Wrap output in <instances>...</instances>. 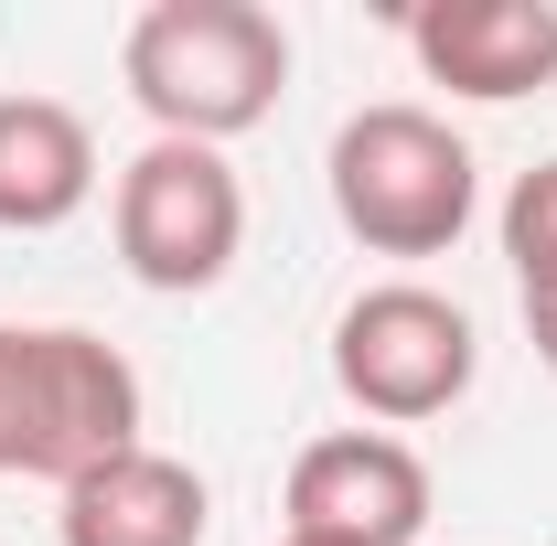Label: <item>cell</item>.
Wrapping results in <instances>:
<instances>
[{
    "label": "cell",
    "instance_id": "6da1fadb",
    "mask_svg": "<svg viewBox=\"0 0 557 546\" xmlns=\"http://www.w3.org/2000/svg\"><path fill=\"white\" fill-rule=\"evenodd\" d=\"M119 75H129L139 119L161 139L225 150V139H247L278 108L289 33H278V11H258V0H150L129 22V44H119Z\"/></svg>",
    "mask_w": 557,
    "mask_h": 546
},
{
    "label": "cell",
    "instance_id": "7a4b0ae2",
    "mask_svg": "<svg viewBox=\"0 0 557 546\" xmlns=\"http://www.w3.org/2000/svg\"><path fill=\"white\" fill-rule=\"evenodd\" d=\"M139 450V375L75 322H0V482H54Z\"/></svg>",
    "mask_w": 557,
    "mask_h": 546
},
{
    "label": "cell",
    "instance_id": "3957f363",
    "mask_svg": "<svg viewBox=\"0 0 557 546\" xmlns=\"http://www.w3.org/2000/svg\"><path fill=\"white\" fill-rule=\"evenodd\" d=\"M322 172H333L344 236L375 247V258H440V247H461V225L483 204L472 139L450 129L440 108H408V97L354 108L344 129H333V161Z\"/></svg>",
    "mask_w": 557,
    "mask_h": 546
},
{
    "label": "cell",
    "instance_id": "277c9868",
    "mask_svg": "<svg viewBox=\"0 0 557 546\" xmlns=\"http://www.w3.org/2000/svg\"><path fill=\"white\" fill-rule=\"evenodd\" d=\"M472 375H483V333L429 278H375V289H354L344 322H333V386L364 418H386V429L450 418L472 397Z\"/></svg>",
    "mask_w": 557,
    "mask_h": 546
},
{
    "label": "cell",
    "instance_id": "5b68a950",
    "mask_svg": "<svg viewBox=\"0 0 557 546\" xmlns=\"http://www.w3.org/2000/svg\"><path fill=\"white\" fill-rule=\"evenodd\" d=\"M247 247V183L205 139H150L119 172V269L161 300H194Z\"/></svg>",
    "mask_w": 557,
    "mask_h": 546
},
{
    "label": "cell",
    "instance_id": "8992f818",
    "mask_svg": "<svg viewBox=\"0 0 557 546\" xmlns=\"http://www.w3.org/2000/svg\"><path fill=\"white\" fill-rule=\"evenodd\" d=\"M289 536L322 546H418L429 536V461L397 429H333L289 461Z\"/></svg>",
    "mask_w": 557,
    "mask_h": 546
},
{
    "label": "cell",
    "instance_id": "52a82bcc",
    "mask_svg": "<svg viewBox=\"0 0 557 546\" xmlns=\"http://www.w3.org/2000/svg\"><path fill=\"white\" fill-rule=\"evenodd\" d=\"M397 33L418 75L472 108H515L557 75V0H418Z\"/></svg>",
    "mask_w": 557,
    "mask_h": 546
},
{
    "label": "cell",
    "instance_id": "ba28073f",
    "mask_svg": "<svg viewBox=\"0 0 557 546\" xmlns=\"http://www.w3.org/2000/svg\"><path fill=\"white\" fill-rule=\"evenodd\" d=\"M214 525V493L194 461H172V450H119V461H97V472L65 482V514H54V536L65 546H205Z\"/></svg>",
    "mask_w": 557,
    "mask_h": 546
},
{
    "label": "cell",
    "instance_id": "9c48e42d",
    "mask_svg": "<svg viewBox=\"0 0 557 546\" xmlns=\"http://www.w3.org/2000/svg\"><path fill=\"white\" fill-rule=\"evenodd\" d=\"M97 194V129L65 97H0V236H54Z\"/></svg>",
    "mask_w": 557,
    "mask_h": 546
},
{
    "label": "cell",
    "instance_id": "30bf717a",
    "mask_svg": "<svg viewBox=\"0 0 557 546\" xmlns=\"http://www.w3.org/2000/svg\"><path fill=\"white\" fill-rule=\"evenodd\" d=\"M504 258H515V289H557V161L515 172V194H504Z\"/></svg>",
    "mask_w": 557,
    "mask_h": 546
},
{
    "label": "cell",
    "instance_id": "8fae6325",
    "mask_svg": "<svg viewBox=\"0 0 557 546\" xmlns=\"http://www.w3.org/2000/svg\"><path fill=\"white\" fill-rule=\"evenodd\" d=\"M525 343H536V364L557 375V289H525Z\"/></svg>",
    "mask_w": 557,
    "mask_h": 546
},
{
    "label": "cell",
    "instance_id": "7c38bea8",
    "mask_svg": "<svg viewBox=\"0 0 557 546\" xmlns=\"http://www.w3.org/2000/svg\"><path fill=\"white\" fill-rule=\"evenodd\" d=\"M278 546H322V536H278Z\"/></svg>",
    "mask_w": 557,
    "mask_h": 546
}]
</instances>
